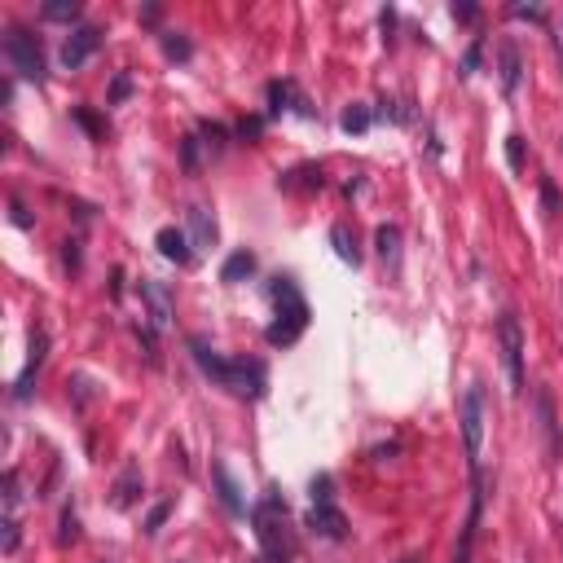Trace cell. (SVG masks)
Segmentation results:
<instances>
[{
	"instance_id": "1",
	"label": "cell",
	"mask_w": 563,
	"mask_h": 563,
	"mask_svg": "<svg viewBox=\"0 0 563 563\" xmlns=\"http://www.w3.org/2000/svg\"><path fill=\"white\" fill-rule=\"evenodd\" d=\"M190 357H194V366L216 383V388H225L234 396H260L264 392V366H260V361L220 357V352H212L203 339H190Z\"/></svg>"
},
{
	"instance_id": "2",
	"label": "cell",
	"mask_w": 563,
	"mask_h": 563,
	"mask_svg": "<svg viewBox=\"0 0 563 563\" xmlns=\"http://www.w3.org/2000/svg\"><path fill=\"white\" fill-rule=\"evenodd\" d=\"M251 524H256V542L269 559L286 563L295 555V533H291V515H286V506L278 493H269L264 502H256V511H251Z\"/></svg>"
},
{
	"instance_id": "3",
	"label": "cell",
	"mask_w": 563,
	"mask_h": 563,
	"mask_svg": "<svg viewBox=\"0 0 563 563\" xmlns=\"http://www.w3.org/2000/svg\"><path fill=\"white\" fill-rule=\"evenodd\" d=\"M5 58H9V66H14L22 80L44 84V49H40V40L31 36L27 27H9L5 31Z\"/></svg>"
},
{
	"instance_id": "4",
	"label": "cell",
	"mask_w": 563,
	"mask_h": 563,
	"mask_svg": "<svg viewBox=\"0 0 563 563\" xmlns=\"http://www.w3.org/2000/svg\"><path fill=\"white\" fill-rule=\"evenodd\" d=\"M458 423H462V440H467V458L471 467H480V449H484V388L480 383H471L467 392H462L458 401Z\"/></svg>"
},
{
	"instance_id": "5",
	"label": "cell",
	"mask_w": 563,
	"mask_h": 563,
	"mask_svg": "<svg viewBox=\"0 0 563 563\" xmlns=\"http://www.w3.org/2000/svg\"><path fill=\"white\" fill-rule=\"evenodd\" d=\"M498 348H502V370L511 392H524V330L515 322V313H506L498 322Z\"/></svg>"
},
{
	"instance_id": "6",
	"label": "cell",
	"mask_w": 563,
	"mask_h": 563,
	"mask_svg": "<svg viewBox=\"0 0 563 563\" xmlns=\"http://www.w3.org/2000/svg\"><path fill=\"white\" fill-rule=\"evenodd\" d=\"M273 300H278V322L286 317L282 344H295V339H300V330L308 326V304H304V295L295 291L291 278H278V282H273Z\"/></svg>"
},
{
	"instance_id": "7",
	"label": "cell",
	"mask_w": 563,
	"mask_h": 563,
	"mask_svg": "<svg viewBox=\"0 0 563 563\" xmlns=\"http://www.w3.org/2000/svg\"><path fill=\"white\" fill-rule=\"evenodd\" d=\"M97 49H102V31L97 27H75L71 36H66V44H62V66L66 71H80Z\"/></svg>"
},
{
	"instance_id": "8",
	"label": "cell",
	"mask_w": 563,
	"mask_h": 563,
	"mask_svg": "<svg viewBox=\"0 0 563 563\" xmlns=\"http://www.w3.org/2000/svg\"><path fill=\"white\" fill-rule=\"evenodd\" d=\"M5 520H0V528H5V537H0V550L5 555H14L18 550V506H22V493H18V471H5Z\"/></svg>"
},
{
	"instance_id": "9",
	"label": "cell",
	"mask_w": 563,
	"mask_h": 563,
	"mask_svg": "<svg viewBox=\"0 0 563 563\" xmlns=\"http://www.w3.org/2000/svg\"><path fill=\"white\" fill-rule=\"evenodd\" d=\"M308 528H313L317 537L339 542V537L348 533V520H344V511H339L335 502H313V511H308Z\"/></svg>"
},
{
	"instance_id": "10",
	"label": "cell",
	"mask_w": 563,
	"mask_h": 563,
	"mask_svg": "<svg viewBox=\"0 0 563 563\" xmlns=\"http://www.w3.org/2000/svg\"><path fill=\"white\" fill-rule=\"evenodd\" d=\"M141 300L150 304V322H154V330H168V322H172V291L163 282H154V278H146L141 282Z\"/></svg>"
},
{
	"instance_id": "11",
	"label": "cell",
	"mask_w": 563,
	"mask_h": 563,
	"mask_svg": "<svg viewBox=\"0 0 563 563\" xmlns=\"http://www.w3.org/2000/svg\"><path fill=\"white\" fill-rule=\"evenodd\" d=\"M44 352H49V335H44V330H36V335H31V357H27V366H22V374L14 379V396H18V401H27V396H31V379H36L40 366H44Z\"/></svg>"
},
{
	"instance_id": "12",
	"label": "cell",
	"mask_w": 563,
	"mask_h": 563,
	"mask_svg": "<svg viewBox=\"0 0 563 563\" xmlns=\"http://www.w3.org/2000/svg\"><path fill=\"white\" fill-rule=\"evenodd\" d=\"M154 247H159L163 260H176V264H190L194 260L190 238H185L181 229H159V234H154Z\"/></svg>"
},
{
	"instance_id": "13",
	"label": "cell",
	"mask_w": 563,
	"mask_h": 563,
	"mask_svg": "<svg viewBox=\"0 0 563 563\" xmlns=\"http://www.w3.org/2000/svg\"><path fill=\"white\" fill-rule=\"evenodd\" d=\"M190 242H194V251H207L216 242V220L207 207H190Z\"/></svg>"
},
{
	"instance_id": "14",
	"label": "cell",
	"mask_w": 563,
	"mask_h": 563,
	"mask_svg": "<svg viewBox=\"0 0 563 563\" xmlns=\"http://www.w3.org/2000/svg\"><path fill=\"white\" fill-rule=\"evenodd\" d=\"M212 480H216V493H220V502H225V511H229V515H242V511H247V502H242V493H238L234 476H229V471L220 467V462L212 467Z\"/></svg>"
},
{
	"instance_id": "15",
	"label": "cell",
	"mask_w": 563,
	"mask_h": 563,
	"mask_svg": "<svg viewBox=\"0 0 563 563\" xmlns=\"http://www.w3.org/2000/svg\"><path fill=\"white\" fill-rule=\"evenodd\" d=\"M374 247H379V256H383V264H401V229L396 225H379L374 229Z\"/></svg>"
},
{
	"instance_id": "16",
	"label": "cell",
	"mask_w": 563,
	"mask_h": 563,
	"mask_svg": "<svg viewBox=\"0 0 563 563\" xmlns=\"http://www.w3.org/2000/svg\"><path fill=\"white\" fill-rule=\"evenodd\" d=\"M256 273V256L251 251H234V256L225 260V269H220V282H242Z\"/></svg>"
},
{
	"instance_id": "17",
	"label": "cell",
	"mask_w": 563,
	"mask_h": 563,
	"mask_svg": "<svg viewBox=\"0 0 563 563\" xmlns=\"http://www.w3.org/2000/svg\"><path fill=\"white\" fill-rule=\"evenodd\" d=\"M502 88H506V93H515V88H520V49H515V40L502 44Z\"/></svg>"
},
{
	"instance_id": "18",
	"label": "cell",
	"mask_w": 563,
	"mask_h": 563,
	"mask_svg": "<svg viewBox=\"0 0 563 563\" xmlns=\"http://www.w3.org/2000/svg\"><path fill=\"white\" fill-rule=\"evenodd\" d=\"M330 242H335V251H339V260L344 264H357L361 256H357V238L348 234V225H335L330 229Z\"/></svg>"
},
{
	"instance_id": "19",
	"label": "cell",
	"mask_w": 563,
	"mask_h": 563,
	"mask_svg": "<svg viewBox=\"0 0 563 563\" xmlns=\"http://www.w3.org/2000/svg\"><path fill=\"white\" fill-rule=\"evenodd\" d=\"M137 484H141L137 467H128L124 476H119V484H115V498H110V502H115L119 511H124V506H132V498H137Z\"/></svg>"
},
{
	"instance_id": "20",
	"label": "cell",
	"mask_w": 563,
	"mask_h": 563,
	"mask_svg": "<svg viewBox=\"0 0 563 563\" xmlns=\"http://www.w3.org/2000/svg\"><path fill=\"white\" fill-rule=\"evenodd\" d=\"M339 124H344V132H366V128H370V106L352 102V106L344 110V119H339Z\"/></svg>"
},
{
	"instance_id": "21",
	"label": "cell",
	"mask_w": 563,
	"mask_h": 563,
	"mask_svg": "<svg viewBox=\"0 0 563 563\" xmlns=\"http://www.w3.org/2000/svg\"><path fill=\"white\" fill-rule=\"evenodd\" d=\"M44 18L71 22V18H80V5H75V0H49V5H44Z\"/></svg>"
},
{
	"instance_id": "22",
	"label": "cell",
	"mask_w": 563,
	"mask_h": 563,
	"mask_svg": "<svg viewBox=\"0 0 563 563\" xmlns=\"http://www.w3.org/2000/svg\"><path fill=\"white\" fill-rule=\"evenodd\" d=\"M163 53L176 58V62H185V58H190V40H181L176 31H163Z\"/></svg>"
},
{
	"instance_id": "23",
	"label": "cell",
	"mask_w": 563,
	"mask_h": 563,
	"mask_svg": "<svg viewBox=\"0 0 563 563\" xmlns=\"http://www.w3.org/2000/svg\"><path fill=\"white\" fill-rule=\"evenodd\" d=\"M75 537H80V524H75V511L66 506V511H62V533H58V542L66 546V542H75Z\"/></svg>"
},
{
	"instance_id": "24",
	"label": "cell",
	"mask_w": 563,
	"mask_h": 563,
	"mask_svg": "<svg viewBox=\"0 0 563 563\" xmlns=\"http://www.w3.org/2000/svg\"><path fill=\"white\" fill-rule=\"evenodd\" d=\"M480 49H484V40H476L467 49V58H462V80H467V75H476V66H480Z\"/></svg>"
},
{
	"instance_id": "25",
	"label": "cell",
	"mask_w": 563,
	"mask_h": 563,
	"mask_svg": "<svg viewBox=\"0 0 563 563\" xmlns=\"http://www.w3.org/2000/svg\"><path fill=\"white\" fill-rule=\"evenodd\" d=\"M168 511H172V502H159V506H154L150 520H146V533H159V524L168 520Z\"/></svg>"
},
{
	"instance_id": "26",
	"label": "cell",
	"mask_w": 563,
	"mask_h": 563,
	"mask_svg": "<svg viewBox=\"0 0 563 563\" xmlns=\"http://www.w3.org/2000/svg\"><path fill=\"white\" fill-rule=\"evenodd\" d=\"M181 159H185V168H190V172H198V137H185Z\"/></svg>"
},
{
	"instance_id": "27",
	"label": "cell",
	"mask_w": 563,
	"mask_h": 563,
	"mask_svg": "<svg viewBox=\"0 0 563 563\" xmlns=\"http://www.w3.org/2000/svg\"><path fill=\"white\" fill-rule=\"evenodd\" d=\"M506 159H511V168H520V163H524V150H520V137H506Z\"/></svg>"
},
{
	"instance_id": "28",
	"label": "cell",
	"mask_w": 563,
	"mask_h": 563,
	"mask_svg": "<svg viewBox=\"0 0 563 563\" xmlns=\"http://www.w3.org/2000/svg\"><path fill=\"white\" fill-rule=\"evenodd\" d=\"M128 88H132V84H128V75H119V80H115V88H110V102H119V97H124Z\"/></svg>"
},
{
	"instance_id": "29",
	"label": "cell",
	"mask_w": 563,
	"mask_h": 563,
	"mask_svg": "<svg viewBox=\"0 0 563 563\" xmlns=\"http://www.w3.org/2000/svg\"><path fill=\"white\" fill-rule=\"evenodd\" d=\"M515 14H520V18H533V22H542V9H537V5H515Z\"/></svg>"
},
{
	"instance_id": "30",
	"label": "cell",
	"mask_w": 563,
	"mask_h": 563,
	"mask_svg": "<svg viewBox=\"0 0 563 563\" xmlns=\"http://www.w3.org/2000/svg\"><path fill=\"white\" fill-rule=\"evenodd\" d=\"M454 18H462V22H471V18H476V9H471V5H454Z\"/></svg>"
},
{
	"instance_id": "31",
	"label": "cell",
	"mask_w": 563,
	"mask_h": 563,
	"mask_svg": "<svg viewBox=\"0 0 563 563\" xmlns=\"http://www.w3.org/2000/svg\"><path fill=\"white\" fill-rule=\"evenodd\" d=\"M251 563H278V559H269V555H260V559H251Z\"/></svg>"
},
{
	"instance_id": "32",
	"label": "cell",
	"mask_w": 563,
	"mask_h": 563,
	"mask_svg": "<svg viewBox=\"0 0 563 563\" xmlns=\"http://www.w3.org/2000/svg\"><path fill=\"white\" fill-rule=\"evenodd\" d=\"M401 563H418V559H401Z\"/></svg>"
}]
</instances>
